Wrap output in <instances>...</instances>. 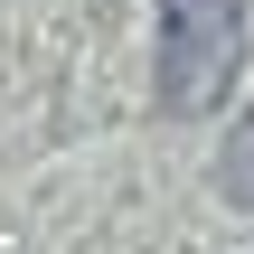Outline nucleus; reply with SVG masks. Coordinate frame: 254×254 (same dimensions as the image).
<instances>
[{"instance_id": "f257e3e1", "label": "nucleus", "mask_w": 254, "mask_h": 254, "mask_svg": "<svg viewBox=\"0 0 254 254\" xmlns=\"http://www.w3.org/2000/svg\"><path fill=\"white\" fill-rule=\"evenodd\" d=\"M245 66V0H160V113L207 123Z\"/></svg>"}, {"instance_id": "f03ea898", "label": "nucleus", "mask_w": 254, "mask_h": 254, "mask_svg": "<svg viewBox=\"0 0 254 254\" xmlns=\"http://www.w3.org/2000/svg\"><path fill=\"white\" fill-rule=\"evenodd\" d=\"M217 198L226 207H254V113L226 132V151H217Z\"/></svg>"}]
</instances>
